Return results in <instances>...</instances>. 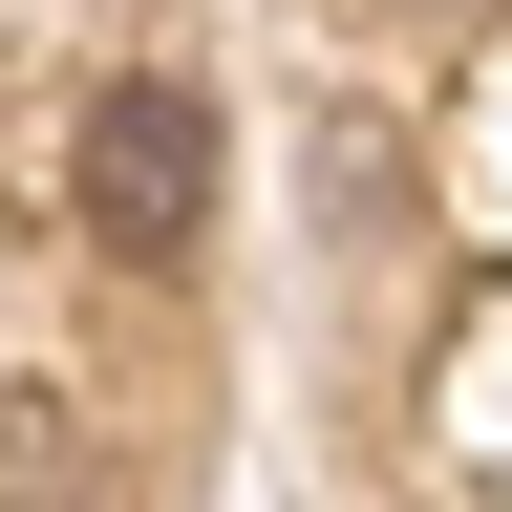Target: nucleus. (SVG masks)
I'll return each mask as SVG.
<instances>
[{"mask_svg": "<svg viewBox=\"0 0 512 512\" xmlns=\"http://www.w3.org/2000/svg\"><path fill=\"white\" fill-rule=\"evenodd\" d=\"M64 192H86V235H107V256H192V214H214V107H192L171 64L86 86V128H64Z\"/></svg>", "mask_w": 512, "mask_h": 512, "instance_id": "obj_1", "label": "nucleus"}]
</instances>
